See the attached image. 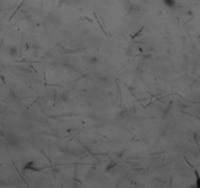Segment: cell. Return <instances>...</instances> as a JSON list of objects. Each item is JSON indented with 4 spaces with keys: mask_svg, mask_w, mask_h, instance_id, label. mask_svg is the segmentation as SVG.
Segmentation results:
<instances>
[{
    "mask_svg": "<svg viewBox=\"0 0 200 188\" xmlns=\"http://www.w3.org/2000/svg\"><path fill=\"white\" fill-rule=\"evenodd\" d=\"M8 53L11 57H16L19 54V49L17 46H10L8 48Z\"/></svg>",
    "mask_w": 200,
    "mask_h": 188,
    "instance_id": "7a4b0ae2",
    "label": "cell"
},
{
    "mask_svg": "<svg viewBox=\"0 0 200 188\" xmlns=\"http://www.w3.org/2000/svg\"><path fill=\"white\" fill-rule=\"evenodd\" d=\"M165 6H167L170 9H174L177 6V0H162Z\"/></svg>",
    "mask_w": 200,
    "mask_h": 188,
    "instance_id": "6da1fadb",
    "label": "cell"
},
{
    "mask_svg": "<svg viewBox=\"0 0 200 188\" xmlns=\"http://www.w3.org/2000/svg\"><path fill=\"white\" fill-rule=\"evenodd\" d=\"M195 175H196V187H198L200 188V176H199V174L197 171H195Z\"/></svg>",
    "mask_w": 200,
    "mask_h": 188,
    "instance_id": "3957f363",
    "label": "cell"
}]
</instances>
